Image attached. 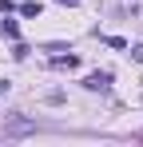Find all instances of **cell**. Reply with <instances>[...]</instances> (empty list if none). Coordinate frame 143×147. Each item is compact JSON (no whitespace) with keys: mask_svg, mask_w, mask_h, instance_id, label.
<instances>
[{"mask_svg":"<svg viewBox=\"0 0 143 147\" xmlns=\"http://www.w3.org/2000/svg\"><path fill=\"white\" fill-rule=\"evenodd\" d=\"M84 88H92V92H107L111 88V72H92L84 80Z\"/></svg>","mask_w":143,"mask_h":147,"instance_id":"obj_1","label":"cell"},{"mask_svg":"<svg viewBox=\"0 0 143 147\" xmlns=\"http://www.w3.org/2000/svg\"><path fill=\"white\" fill-rule=\"evenodd\" d=\"M52 68H56V72H72V68H80V56H56Z\"/></svg>","mask_w":143,"mask_h":147,"instance_id":"obj_2","label":"cell"},{"mask_svg":"<svg viewBox=\"0 0 143 147\" xmlns=\"http://www.w3.org/2000/svg\"><path fill=\"white\" fill-rule=\"evenodd\" d=\"M40 12H44L40 0H24V4H20V16H40Z\"/></svg>","mask_w":143,"mask_h":147,"instance_id":"obj_3","label":"cell"},{"mask_svg":"<svg viewBox=\"0 0 143 147\" xmlns=\"http://www.w3.org/2000/svg\"><path fill=\"white\" fill-rule=\"evenodd\" d=\"M0 28H4V36H8V40H16V36H20V24H16V20H4Z\"/></svg>","mask_w":143,"mask_h":147,"instance_id":"obj_4","label":"cell"},{"mask_svg":"<svg viewBox=\"0 0 143 147\" xmlns=\"http://www.w3.org/2000/svg\"><path fill=\"white\" fill-rule=\"evenodd\" d=\"M131 56H135V60L143 64V44H135V48H131Z\"/></svg>","mask_w":143,"mask_h":147,"instance_id":"obj_5","label":"cell"},{"mask_svg":"<svg viewBox=\"0 0 143 147\" xmlns=\"http://www.w3.org/2000/svg\"><path fill=\"white\" fill-rule=\"evenodd\" d=\"M0 12H12V0H0Z\"/></svg>","mask_w":143,"mask_h":147,"instance_id":"obj_6","label":"cell"},{"mask_svg":"<svg viewBox=\"0 0 143 147\" xmlns=\"http://www.w3.org/2000/svg\"><path fill=\"white\" fill-rule=\"evenodd\" d=\"M56 4H68V8H76V4H80V0H56Z\"/></svg>","mask_w":143,"mask_h":147,"instance_id":"obj_7","label":"cell"}]
</instances>
